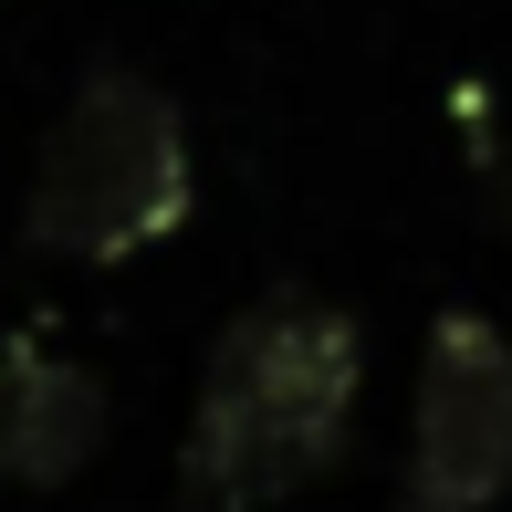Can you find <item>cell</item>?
Returning a JSON list of instances; mask_svg holds the SVG:
<instances>
[{
	"label": "cell",
	"instance_id": "6da1fadb",
	"mask_svg": "<svg viewBox=\"0 0 512 512\" xmlns=\"http://www.w3.org/2000/svg\"><path fill=\"white\" fill-rule=\"evenodd\" d=\"M366 387V335L324 293H262L220 324L199 366V418H189V492L209 512H262L335 471L345 418Z\"/></svg>",
	"mask_w": 512,
	"mask_h": 512
},
{
	"label": "cell",
	"instance_id": "7a4b0ae2",
	"mask_svg": "<svg viewBox=\"0 0 512 512\" xmlns=\"http://www.w3.org/2000/svg\"><path fill=\"white\" fill-rule=\"evenodd\" d=\"M199 209L189 178V126L136 63H95L74 105L53 115L32 157V199H21V241L53 262H136V251L178 241Z\"/></svg>",
	"mask_w": 512,
	"mask_h": 512
},
{
	"label": "cell",
	"instance_id": "3957f363",
	"mask_svg": "<svg viewBox=\"0 0 512 512\" xmlns=\"http://www.w3.org/2000/svg\"><path fill=\"white\" fill-rule=\"evenodd\" d=\"M512 492V335L481 304H450L418 356L398 512H492Z\"/></svg>",
	"mask_w": 512,
	"mask_h": 512
},
{
	"label": "cell",
	"instance_id": "277c9868",
	"mask_svg": "<svg viewBox=\"0 0 512 512\" xmlns=\"http://www.w3.org/2000/svg\"><path fill=\"white\" fill-rule=\"evenodd\" d=\"M105 450V387L53 345H0V481H74Z\"/></svg>",
	"mask_w": 512,
	"mask_h": 512
}]
</instances>
